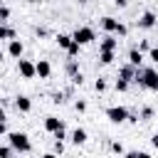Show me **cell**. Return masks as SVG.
<instances>
[{"label":"cell","mask_w":158,"mask_h":158,"mask_svg":"<svg viewBox=\"0 0 158 158\" xmlns=\"http://www.w3.org/2000/svg\"><path fill=\"white\" fill-rule=\"evenodd\" d=\"M5 143H10L17 153H30L32 151V143H30V136L25 131H10L5 136Z\"/></svg>","instance_id":"1"},{"label":"cell","mask_w":158,"mask_h":158,"mask_svg":"<svg viewBox=\"0 0 158 158\" xmlns=\"http://www.w3.org/2000/svg\"><path fill=\"white\" fill-rule=\"evenodd\" d=\"M136 81L143 86V89H151V91H158V72L153 67H146V69H138L136 74Z\"/></svg>","instance_id":"2"},{"label":"cell","mask_w":158,"mask_h":158,"mask_svg":"<svg viewBox=\"0 0 158 158\" xmlns=\"http://www.w3.org/2000/svg\"><path fill=\"white\" fill-rule=\"evenodd\" d=\"M101 27H104L109 35H118V37H126V35H128V27H126L123 22H118L116 17H111V15L101 17Z\"/></svg>","instance_id":"3"},{"label":"cell","mask_w":158,"mask_h":158,"mask_svg":"<svg viewBox=\"0 0 158 158\" xmlns=\"http://www.w3.org/2000/svg\"><path fill=\"white\" fill-rule=\"evenodd\" d=\"M128 109L126 106H109L106 109V118L111 121V123H126L128 121Z\"/></svg>","instance_id":"4"},{"label":"cell","mask_w":158,"mask_h":158,"mask_svg":"<svg viewBox=\"0 0 158 158\" xmlns=\"http://www.w3.org/2000/svg\"><path fill=\"white\" fill-rule=\"evenodd\" d=\"M17 72L22 79H35L37 77V62H30V59H17Z\"/></svg>","instance_id":"5"},{"label":"cell","mask_w":158,"mask_h":158,"mask_svg":"<svg viewBox=\"0 0 158 158\" xmlns=\"http://www.w3.org/2000/svg\"><path fill=\"white\" fill-rule=\"evenodd\" d=\"M72 37H74V42H79V44L84 47V44H89V42H94V40H96V32H94L91 27H77Z\"/></svg>","instance_id":"6"},{"label":"cell","mask_w":158,"mask_h":158,"mask_svg":"<svg viewBox=\"0 0 158 158\" xmlns=\"http://www.w3.org/2000/svg\"><path fill=\"white\" fill-rule=\"evenodd\" d=\"M156 22H158V15H156L153 10H146V12L138 17V27H141V30H151V27H156Z\"/></svg>","instance_id":"7"},{"label":"cell","mask_w":158,"mask_h":158,"mask_svg":"<svg viewBox=\"0 0 158 158\" xmlns=\"http://www.w3.org/2000/svg\"><path fill=\"white\" fill-rule=\"evenodd\" d=\"M136 74H138V69L133 67V64H121L118 67V79H126V81H136Z\"/></svg>","instance_id":"8"},{"label":"cell","mask_w":158,"mask_h":158,"mask_svg":"<svg viewBox=\"0 0 158 158\" xmlns=\"http://www.w3.org/2000/svg\"><path fill=\"white\" fill-rule=\"evenodd\" d=\"M116 47H118V40L114 35H104L101 44H99V52H116Z\"/></svg>","instance_id":"9"},{"label":"cell","mask_w":158,"mask_h":158,"mask_svg":"<svg viewBox=\"0 0 158 158\" xmlns=\"http://www.w3.org/2000/svg\"><path fill=\"white\" fill-rule=\"evenodd\" d=\"M62 128H64V121H62V118H57V116H44V131L57 133V131H62Z\"/></svg>","instance_id":"10"},{"label":"cell","mask_w":158,"mask_h":158,"mask_svg":"<svg viewBox=\"0 0 158 158\" xmlns=\"http://www.w3.org/2000/svg\"><path fill=\"white\" fill-rule=\"evenodd\" d=\"M22 52H25V44H22L20 40H12V42H7V54H10V57H15V59H22Z\"/></svg>","instance_id":"11"},{"label":"cell","mask_w":158,"mask_h":158,"mask_svg":"<svg viewBox=\"0 0 158 158\" xmlns=\"http://www.w3.org/2000/svg\"><path fill=\"white\" fill-rule=\"evenodd\" d=\"M15 109H17V111H22V114H27V111L32 109V101H30V96H25V94H17V96H15Z\"/></svg>","instance_id":"12"},{"label":"cell","mask_w":158,"mask_h":158,"mask_svg":"<svg viewBox=\"0 0 158 158\" xmlns=\"http://www.w3.org/2000/svg\"><path fill=\"white\" fill-rule=\"evenodd\" d=\"M49 74H52V64L47 59H37V77L40 79H49Z\"/></svg>","instance_id":"13"},{"label":"cell","mask_w":158,"mask_h":158,"mask_svg":"<svg viewBox=\"0 0 158 158\" xmlns=\"http://www.w3.org/2000/svg\"><path fill=\"white\" fill-rule=\"evenodd\" d=\"M128 64H133L136 69H141V64H143V52H141L138 47H133V49L128 52Z\"/></svg>","instance_id":"14"},{"label":"cell","mask_w":158,"mask_h":158,"mask_svg":"<svg viewBox=\"0 0 158 158\" xmlns=\"http://www.w3.org/2000/svg\"><path fill=\"white\" fill-rule=\"evenodd\" d=\"M69 138H72V143H77V146H84V143L89 141V133H86L84 128H74Z\"/></svg>","instance_id":"15"},{"label":"cell","mask_w":158,"mask_h":158,"mask_svg":"<svg viewBox=\"0 0 158 158\" xmlns=\"http://www.w3.org/2000/svg\"><path fill=\"white\" fill-rule=\"evenodd\" d=\"M54 40H57V44H59L62 49H69V47L74 44V37H72V35H62V32H59Z\"/></svg>","instance_id":"16"},{"label":"cell","mask_w":158,"mask_h":158,"mask_svg":"<svg viewBox=\"0 0 158 158\" xmlns=\"http://www.w3.org/2000/svg\"><path fill=\"white\" fill-rule=\"evenodd\" d=\"M0 40H7V42H12V40H17V35H15V30H12L10 25H2V30H0Z\"/></svg>","instance_id":"17"},{"label":"cell","mask_w":158,"mask_h":158,"mask_svg":"<svg viewBox=\"0 0 158 158\" xmlns=\"http://www.w3.org/2000/svg\"><path fill=\"white\" fill-rule=\"evenodd\" d=\"M64 72H67L69 77H77V74H79V62H77V59H67Z\"/></svg>","instance_id":"18"},{"label":"cell","mask_w":158,"mask_h":158,"mask_svg":"<svg viewBox=\"0 0 158 158\" xmlns=\"http://www.w3.org/2000/svg\"><path fill=\"white\" fill-rule=\"evenodd\" d=\"M12 153H15V148L10 143H2L0 146V158H12Z\"/></svg>","instance_id":"19"},{"label":"cell","mask_w":158,"mask_h":158,"mask_svg":"<svg viewBox=\"0 0 158 158\" xmlns=\"http://www.w3.org/2000/svg\"><path fill=\"white\" fill-rule=\"evenodd\" d=\"M7 20H10V7L2 2V7H0V22H2V25H7Z\"/></svg>","instance_id":"20"},{"label":"cell","mask_w":158,"mask_h":158,"mask_svg":"<svg viewBox=\"0 0 158 158\" xmlns=\"http://www.w3.org/2000/svg\"><path fill=\"white\" fill-rule=\"evenodd\" d=\"M79 49H81V44H79V42H74V44H72V47L67 49V57H69V59H77V54H79Z\"/></svg>","instance_id":"21"},{"label":"cell","mask_w":158,"mask_h":158,"mask_svg":"<svg viewBox=\"0 0 158 158\" xmlns=\"http://www.w3.org/2000/svg\"><path fill=\"white\" fill-rule=\"evenodd\" d=\"M99 62L101 64H111L114 62V52H99Z\"/></svg>","instance_id":"22"},{"label":"cell","mask_w":158,"mask_h":158,"mask_svg":"<svg viewBox=\"0 0 158 158\" xmlns=\"http://www.w3.org/2000/svg\"><path fill=\"white\" fill-rule=\"evenodd\" d=\"M126 158H153L151 153H146V151H128L126 153Z\"/></svg>","instance_id":"23"},{"label":"cell","mask_w":158,"mask_h":158,"mask_svg":"<svg viewBox=\"0 0 158 158\" xmlns=\"http://www.w3.org/2000/svg\"><path fill=\"white\" fill-rule=\"evenodd\" d=\"M151 118H153V109L151 106H143L141 109V121H151Z\"/></svg>","instance_id":"24"},{"label":"cell","mask_w":158,"mask_h":158,"mask_svg":"<svg viewBox=\"0 0 158 158\" xmlns=\"http://www.w3.org/2000/svg\"><path fill=\"white\" fill-rule=\"evenodd\" d=\"M128 84H131V81H126V79H116V91H126Z\"/></svg>","instance_id":"25"},{"label":"cell","mask_w":158,"mask_h":158,"mask_svg":"<svg viewBox=\"0 0 158 158\" xmlns=\"http://www.w3.org/2000/svg\"><path fill=\"white\" fill-rule=\"evenodd\" d=\"M64 96H67L64 91H54V94H52V101H54V104H64Z\"/></svg>","instance_id":"26"},{"label":"cell","mask_w":158,"mask_h":158,"mask_svg":"<svg viewBox=\"0 0 158 158\" xmlns=\"http://www.w3.org/2000/svg\"><path fill=\"white\" fill-rule=\"evenodd\" d=\"M94 89H96V91H106V81H104V79L99 77V79L94 81Z\"/></svg>","instance_id":"27"},{"label":"cell","mask_w":158,"mask_h":158,"mask_svg":"<svg viewBox=\"0 0 158 158\" xmlns=\"http://www.w3.org/2000/svg\"><path fill=\"white\" fill-rule=\"evenodd\" d=\"M52 153L62 156V153H64V141H54V151H52Z\"/></svg>","instance_id":"28"},{"label":"cell","mask_w":158,"mask_h":158,"mask_svg":"<svg viewBox=\"0 0 158 158\" xmlns=\"http://www.w3.org/2000/svg\"><path fill=\"white\" fill-rule=\"evenodd\" d=\"M72 84H77V86H81V84H84V74L79 72L77 77H72Z\"/></svg>","instance_id":"29"},{"label":"cell","mask_w":158,"mask_h":158,"mask_svg":"<svg viewBox=\"0 0 158 158\" xmlns=\"http://www.w3.org/2000/svg\"><path fill=\"white\" fill-rule=\"evenodd\" d=\"M111 151H114V153H126V151H123V146H121L118 141H114V143H111Z\"/></svg>","instance_id":"30"},{"label":"cell","mask_w":158,"mask_h":158,"mask_svg":"<svg viewBox=\"0 0 158 158\" xmlns=\"http://www.w3.org/2000/svg\"><path fill=\"white\" fill-rule=\"evenodd\" d=\"M148 59H151V62H156V64H158V47H153V49H151V52H148Z\"/></svg>","instance_id":"31"},{"label":"cell","mask_w":158,"mask_h":158,"mask_svg":"<svg viewBox=\"0 0 158 158\" xmlns=\"http://www.w3.org/2000/svg\"><path fill=\"white\" fill-rule=\"evenodd\" d=\"M52 136H54V141H64V138H67V131L62 128V131H57V133H52Z\"/></svg>","instance_id":"32"},{"label":"cell","mask_w":158,"mask_h":158,"mask_svg":"<svg viewBox=\"0 0 158 158\" xmlns=\"http://www.w3.org/2000/svg\"><path fill=\"white\" fill-rule=\"evenodd\" d=\"M74 109H77L79 114H81V111H86V101H77V104H74Z\"/></svg>","instance_id":"33"},{"label":"cell","mask_w":158,"mask_h":158,"mask_svg":"<svg viewBox=\"0 0 158 158\" xmlns=\"http://www.w3.org/2000/svg\"><path fill=\"white\" fill-rule=\"evenodd\" d=\"M138 118H141L138 114H128V123H138Z\"/></svg>","instance_id":"34"},{"label":"cell","mask_w":158,"mask_h":158,"mask_svg":"<svg viewBox=\"0 0 158 158\" xmlns=\"http://www.w3.org/2000/svg\"><path fill=\"white\" fill-rule=\"evenodd\" d=\"M35 32H37V37H44V35H47V30H44V27H37Z\"/></svg>","instance_id":"35"},{"label":"cell","mask_w":158,"mask_h":158,"mask_svg":"<svg viewBox=\"0 0 158 158\" xmlns=\"http://www.w3.org/2000/svg\"><path fill=\"white\" fill-rule=\"evenodd\" d=\"M114 2H116V7H126L128 5V0H114Z\"/></svg>","instance_id":"36"},{"label":"cell","mask_w":158,"mask_h":158,"mask_svg":"<svg viewBox=\"0 0 158 158\" xmlns=\"http://www.w3.org/2000/svg\"><path fill=\"white\" fill-rule=\"evenodd\" d=\"M151 143H153V148H158V133H153V136H151Z\"/></svg>","instance_id":"37"},{"label":"cell","mask_w":158,"mask_h":158,"mask_svg":"<svg viewBox=\"0 0 158 158\" xmlns=\"http://www.w3.org/2000/svg\"><path fill=\"white\" fill-rule=\"evenodd\" d=\"M42 158H59V156H57V153H44Z\"/></svg>","instance_id":"38"},{"label":"cell","mask_w":158,"mask_h":158,"mask_svg":"<svg viewBox=\"0 0 158 158\" xmlns=\"http://www.w3.org/2000/svg\"><path fill=\"white\" fill-rule=\"evenodd\" d=\"M77 2H79V5H84V2H86V0H77Z\"/></svg>","instance_id":"39"},{"label":"cell","mask_w":158,"mask_h":158,"mask_svg":"<svg viewBox=\"0 0 158 158\" xmlns=\"http://www.w3.org/2000/svg\"><path fill=\"white\" fill-rule=\"evenodd\" d=\"M27 2H40V0H27Z\"/></svg>","instance_id":"40"}]
</instances>
